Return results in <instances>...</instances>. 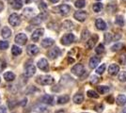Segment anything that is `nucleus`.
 I'll return each instance as SVG.
<instances>
[{
	"instance_id": "f257e3e1",
	"label": "nucleus",
	"mask_w": 126,
	"mask_h": 113,
	"mask_svg": "<svg viewBox=\"0 0 126 113\" xmlns=\"http://www.w3.org/2000/svg\"><path fill=\"white\" fill-rule=\"evenodd\" d=\"M71 7L69 5H60V6H58V7H56V8H54V11L55 12H58L59 14H61L63 16H65V15H68L69 13H70V11H71Z\"/></svg>"
},
{
	"instance_id": "f03ea898",
	"label": "nucleus",
	"mask_w": 126,
	"mask_h": 113,
	"mask_svg": "<svg viewBox=\"0 0 126 113\" xmlns=\"http://www.w3.org/2000/svg\"><path fill=\"white\" fill-rule=\"evenodd\" d=\"M37 82L41 85H43V86L51 85L54 83V78L50 75H41L38 77Z\"/></svg>"
},
{
	"instance_id": "7ed1b4c3",
	"label": "nucleus",
	"mask_w": 126,
	"mask_h": 113,
	"mask_svg": "<svg viewBox=\"0 0 126 113\" xmlns=\"http://www.w3.org/2000/svg\"><path fill=\"white\" fill-rule=\"evenodd\" d=\"M46 17H47V12L42 11L41 14H39V15H37L32 19L30 21V24H32V25H41L42 22L46 19Z\"/></svg>"
},
{
	"instance_id": "20e7f679",
	"label": "nucleus",
	"mask_w": 126,
	"mask_h": 113,
	"mask_svg": "<svg viewBox=\"0 0 126 113\" xmlns=\"http://www.w3.org/2000/svg\"><path fill=\"white\" fill-rule=\"evenodd\" d=\"M9 23L12 27H17L21 24V17L17 13H12L11 16L9 17Z\"/></svg>"
},
{
	"instance_id": "39448f33",
	"label": "nucleus",
	"mask_w": 126,
	"mask_h": 113,
	"mask_svg": "<svg viewBox=\"0 0 126 113\" xmlns=\"http://www.w3.org/2000/svg\"><path fill=\"white\" fill-rule=\"evenodd\" d=\"M74 39H75V37H74V34L68 33V34L64 35L61 38V43H62L63 45H69V44H71L72 43H74Z\"/></svg>"
},
{
	"instance_id": "423d86ee",
	"label": "nucleus",
	"mask_w": 126,
	"mask_h": 113,
	"mask_svg": "<svg viewBox=\"0 0 126 113\" xmlns=\"http://www.w3.org/2000/svg\"><path fill=\"white\" fill-rule=\"evenodd\" d=\"M72 73L74 75H77V76H81L85 73V67L83 64H76L74 65L72 69Z\"/></svg>"
},
{
	"instance_id": "0eeeda50",
	"label": "nucleus",
	"mask_w": 126,
	"mask_h": 113,
	"mask_svg": "<svg viewBox=\"0 0 126 113\" xmlns=\"http://www.w3.org/2000/svg\"><path fill=\"white\" fill-rule=\"evenodd\" d=\"M74 19H76L77 21L84 22V21H86V19H87V17H88V13L85 11H75L74 14Z\"/></svg>"
},
{
	"instance_id": "6e6552de",
	"label": "nucleus",
	"mask_w": 126,
	"mask_h": 113,
	"mask_svg": "<svg viewBox=\"0 0 126 113\" xmlns=\"http://www.w3.org/2000/svg\"><path fill=\"white\" fill-rule=\"evenodd\" d=\"M27 42V36L24 33H19L18 35H16L15 37V43L20 44V45H24L26 44V43Z\"/></svg>"
},
{
	"instance_id": "1a4fd4ad",
	"label": "nucleus",
	"mask_w": 126,
	"mask_h": 113,
	"mask_svg": "<svg viewBox=\"0 0 126 113\" xmlns=\"http://www.w3.org/2000/svg\"><path fill=\"white\" fill-rule=\"evenodd\" d=\"M43 33H44V29L43 28H38V29H36L34 32L32 33V41L33 42H38L40 40V38L43 35Z\"/></svg>"
},
{
	"instance_id": "9d476101",
	"label": "nucleus",
	"mask_w": 126,
	"mask_h": 113,
	"mask_svg": "<svg viewBox=\"0 0 126 113\" xmlns=\"http://www.w3.org/2000/svg\"><path fill=\"white\" fill-rule=\"evenodd\" d=\"M39 51H40V49L35 44H30L26 48V52H27V54L29 55V56H36L39 53Z\"/></svg>"
},
{
	"instance_id": "9b49d317",
	"label": "nucleus",
	"mask_w": 126,
	"mask_h": 113,
	"mask_svg": "<svg viewBox=\"0 0 126 113\" xmlns=\"http://www.w3.org/2000/svg\"><path fill=\"white\" fill-rule=\"evenodd\" d=\"M38 67H39L42 71L47 72V71L49 70V65H48L47 59H40V60L38 61Z\"/></svg>"
},
{
	"instance_id": "f8f14e48",
	"label": "nucleus",
	"mask_w": 126,
	"mask_h": 113,
	"mask_svg": "<svg viewBox=\"0 0 126 113\" xmlns=\"http://www.w3.org/2000/svg\"><path fill=\"white\" fill-rule=\"evenodd\" d=\"M36 73V67L33 64H27L26 66V70H25V74L26 76L30 77Z\"/></svg>"
},
{
	"instance_id": "ddd939ff",
	"label": "nucleus",
	"mask_w": 126,
	"mask_h": 113,
	"mask_svg": "<svg viewBox=\"0 0 126 113\" xmlns=\"http://www.w3.org/2000/svg\"><path fill=\"white\" fill-rule=\"evenodd\" d=\"M61 54V52H60V50L58 47H55V48L51 49L50 51H48V57L50 58V59H57L59 55Z\"/></svg>"
},
{
	"instance_id": "4468645a",
	"label": "nucleus",
	"mask_w": 126,
	"mask_h": 113,
	"mask_svg": "<svg viewBox=\"0 0 126 113\" xmlns=\"http://www.w3.org/2000/svg\"><path fill=\"white\" fill-rule=\"evenodd\" d=\"M120 72V66L116 63L110 64V66L108 67V74L110 75H118V73Z\"/></svg>"
},
{
	"instance_id": "2eb2a0df",
	"label": "nucleus",
	"mask_w": 126,
	"mask_h": 113,
	"mask_svg": "<svg viewBox=\"0 0 126 113\" xmlns=\"http://www.w3.org/2000/svg\"><path fill=\"white\" fill-rule=\"evenodd\" d=\"M100 61H101V59L98 58V57H92V58H90L89 62V68L95 69V68L98 66V64H100Z\"/></svg>"
},
{
	"instance_id": "dca6fc26",
	"label": "nucleus",
	"mask_w": 126,
	"mask_h": 113,
	"mask_svg": "<svg viewBox=\"0 0 126 113\" xmlns=\"http://www.w3.org/2000/svg\"><path fill=\"white\" fill-rule=\"evenodd\" d=\"M95 26L96 27L99 29V30H105L106 29V23H105L103 19H101V18H98V19H96V21H95Z\"/></svg>"
},
{
	"instance_id": "f3484780",
	"label": "nucleus",
	"mask_w": 126,
	"mask_h": 113,
	"mask_svg": "<svg viewBox=\"0 0 126 113\" xmlns=\"http://www.w3.org/2000/svg\"><path fill=\"white\" fill-rule=\"evenodd\" d=\"M9 3L11 6V8H13L14 10H20L23 7V1L22 0H10Z\"/></svg>"
},
{
	"instance_id": "a211bd4d",
	"label": "nucleus",
	"mask_w": 126,
	"mask_h": 113,
	"mask_svg": "<svg viewBox=\"0 0 126 113\" xmlns=\"http://www.w3.org/2000/svg\"><path fill=\"white\" fill-rule=\"evenodd\" d=\"M41 101L43 104H47V105H53L54 102V97L52 95H49V94H45L41 98Z\"/></svg>"
},
{
	"instance_id": "6ab92c4d",
	"label": "nucleus",
	"mask_w": 126,
	"mask_h": 113,
	"mask_svg": "<svg viewBox=\"0 0 126 113\" xmlns=\"http://www.w3.org/2000/svg\"><path fill=\"white\" fill-rule=\"evenodd\" d=\"M116 103L120 107H122V106L126 105V96L123 95V94H120L119 96L117 97V99H116Z\"/></svg>"
},
{
	"instance_id": "aec40b11",
	"label": "nucleus",
	"mask_w": 126,
	"mask_h": 113,
	"mask_svg": "<svg viewBox=\"0 0 126 113\" xmlns=\"http://www.w3.org/2000/svg\"><path fill=\"white\" fill-rule=\"evenodd\" d=\"M54 40L53 39H50V38H46V39H44V40H42V47H44V48H48V47H50V46H52L53 44H54Z\"/></svg>"
},
{
	"instance_id": "412c9836",
	"label": "nucleus",
	"mask_w": 126,
	"mask_h": 113,
	"mask_svg": "<svg viewBox=\"0 0 126 113\" xmlns=\"http://www.w3.org/2000/svg\"><path fill=\"white\" fill-rule=\"evenodd\" d=\"M1 36L4 39H8L11 36V30L8 27H4L1 30Z\"/></svg>"
},
{
	"instance_id": "4be33fe9",
	"label": "nucleus",
	"mask_w": 126,
	"mask_h": 113,
	"mask_svg": "<svg viewBox=\"0 0 126 113\" xmlns=\"http://www.w3.org/2000/svg\"><path fill=\"white\" fill-rule=\"evenodd\" d=\"M96 40H97V36L90 38L89 41H88V42L86 43V47H87L88 49H92V48H93V46L95 45Z\"/></svg>"
},
{
	"instance_id": "5701e85b",
	"label": "nucleus",
	"mask_w": 126,
	"mask_h": 113,
	"mask_svg": "<svg viewBox=\"0 0 126 113\" xmlns=\"http://www.w3.org/2000/svg\"><path fill=\"white\" fill-rule=\"evenodd\" d=\"M23 15L26 16V18H31L34 15V10L31 8H26L23 11Z\"/></svg>"
},
{
	"instance_id": "b1692460",
	"label": "nucleus",
	"mask_w": 126,
	"mask_h": 113,
	"mask_svg": "<svg viewBox=\"0 0 126 113\" xmlns=\"http://www.w3.org/2000/svg\"><path fill=\"white\" fill-rule=\"evenodd\" d=\"M73 100L75 104H82L84 102V95L81 93H76L73 98Z\"/></svg>"
},
{
	"instance_id": "393cba45",
	"label": "nucleus",
	"mask_w": 126,
	"mask_h": 113,
	"mask_svg": "<svg viewBox=\"0 0 126 113\" xmlns=\"http://www.w3.org/2000/svg\"><path fill=\"white\" fill-rule=\"evenodd\" d=\"M4 78L6 81H13L15 79V75L12 72H7L4 74Z\"/></svg>"
},
{
	"instance_id": "a878e982",
	"label": "nucleus",
	"mask_w": 126,
	"mask_h": 113,
	"mask_svg": "<svg viewBox=\"0 0 126 113\" xmlns=\"http://www.w3.org/2000/svg\"><path fill=\"white\" fill-rule=\"evenodd\" d=\"M109 87L107 86H98L97 87V91L99 93L101 94H105V93H107V92H109Z\"/></svg>"
},
{
	"instance_id": "bb28decb",
	"label": "nucleus",
	"mask_w": 126,
	"mask_h": 113,
	"mask_svg": "<svg viewBox=\"0 0 126 113\" xmlns=\"http://www.w3.org/2000/svg\"><path fill=\"white\" fill-rule=\"evenodd\" d=\"M69 100H70V97H69V95H62V96L58 97V103L59 104V105H63V104L68 103Z\"/></svg>"
},
{
	"instance_id": "cd10ccee",
	"label": "nucleus",
	"mask_w": 126,
	"mask_h": 113,
	"mask_svg": "<svg viewBox=\"0 0 126 113\" xmlns=\"http://www.w3.org/2000/svg\"><path fill=\"white\" fill-rule=\"evenodd\" d=\"M115 23H116V25H118L119 27H123V26H124V19H123V16L118 15L115 19Z\"/></svg>"
},
{
	"instance_id": "c85d7f7f",
	"label": "nucleus",
	"mask_w": 126,
	"mask_h": 113,
	"mask_svg": "<svg viewBox=\"0 0 126 113\" xmlns=\"http://www.w3.org/2000/svg\"><path fill=\"white\" fill-rule=\"evenodd\" d=\"M62 27H63V28L66 29V30H71V29L74 28V24L71 21H65L62 24Z\"/></svg>"
},
{
	"instance_id": "c756f323",
	"label": "nucleus",
	"mask_w": 126,
	"mask_h": 113,
	"mask_svg": "<svg viewBox=\"0 0 126 113\" xmlns=\"http://www.w3.org/2000/svg\"><path fill=\"white\" fill-rule=\"evenodd\" d=\"M11 53L13 56H18L22 53V49L20 47H18L17 45H13L12 48H11Z\"/></svg>"
},
{
	"instance_id": "7c9ffc66",
	"label": "nucleus",
	"mask_w": 126,
	"mask_h": 113,
	"mask_svg": "<svg viewBox=\"0 0 126 113\" xmlns=\"http://www.w3.org/2000/svg\"><path fill=\"white\" fill-rule=\"evenodd\" d=\"M122 47H123V43H117L111 47V50H112L113 52H117V51H120L121 49H122Z\"/></svg>"
},
{
	"instance_id": "2f4dec72",
	"label": "nucleus",
	"mask_w": 126,
	"mask_h": 113,
	"mask_svg": "<svg viewBox=\"0 0 126 113\" xmlns=\"http://www.w3.org/2000/svg\"><path fill=\"white\" fill-rule=\"evenodd\" d=\"M74 6L77 8V9H83L85 6H86V1L85 0H76Z\"/></svg>"
},
{
	"instance_id": "473e14b6",
	"label": "nucleus",
	"mask_w": 126,
	"mask_h": 113,
	"mask_svg": "<svg viewBox=\"0 0 126 113\" xmlns=\"http://www.w3.org/2000/svg\"><path fill=\"white\" fill-rule=\"evenodd\" d=\"M92 9H93V11H94V12L98 13V12H100V11H102V9H103V4H102V3H96V4L93 5Z\"/></svg>"
},
{
	"instance_id": "72a5a7b5",
	"label": "nucleus",
	"mask_w": 126,
	"mask_h": 113,
	"mask_svg": "<svg viewBox=\"0 0 126 113\" xmlns=\"http://www.w3.org/2000/svg\"><path fill=\"white\" fill-rule=\"evenodd\" d=\"M104 51H105V45L104 44H99L96 48H95V52H96V54L100 55V54H103L104 53Z\"/></svg>"
},
{
	"instance_id": "f704fd0d",
	"label": "nucleus",
	"mask_w": 126,
	"mask_h": 113,
	"mask_svg": "<svg viewBox=\"0 0 126 113\" xmlns=\"http://www.w3.org/2000/svg\"><path fill=\"white\" fill-rule=\"evenodd\" d=\"M36 111H37L38 113H47L48 112V109L45 107H43V106H38V107H36Z\"/></svg>"
},
{
	"instance_id": "c9c22d12",
	"label": "nucleus",
	"mask_w": 126,
	"mask_h": 113,
	"mask_svg": "<svg viewBox=\"0 0 126 113\" xmlns=\"http://www.w3.org/2000/svg\"><path fill=\"white\" fill-rule=\"evenodd\" d=\"M87 94H88V96L90 97V98H96V99L99 98V94H97V92H95V91H92V90L88 91Z\"/></svg>"
},
{
	"instance_id": "e433bc0d",
	"label": "nucleus",
	"mask_w": 126,
	"mask_h": 113,
	"mask_svg": "<svg viewBox=\"0 0 126 113\" xmlns=\"http://www.w3.org/2000/svg\"><path fill=\"white\" fill-rule=\"evenodd\" d=\"M118 79L121 81V82H126V72H121L119 74Z\"/></svg>"
},
{
	"instance_id": "4c0bfd02",
	"label": "nucleus",
	"mask_w": 126,
	"mask_h": 113,
	"mask_svg": "<svg viewBox=\"0 0 126 113\" xmlns=\"http://www.w3.org/2000/svg\"><path fill=\"white\" fill-rule=\"evenodd\" d=\"M105 68H106V66H105V64H103L101 65L100 67H98L97 68V70H96V73L98 74V75H103L104 74V72L105 71Z\"/></svg>"
},
{
	"instance_id": "58836bf2",
	"label": "nucleus",
	"mask_w": 126,
	"mask_h": 113,
	"mask_svg": "<svg viewBox=\"0 0 126 113\" xmlns=\"http://www.w3.org/2000/svg\"><path fill=\"white\" fill-rule=\"evenodd\" d=\"M113 40V36L111 33H105V43H109Z\"/></svg>"
},
{
	"instance_id": "ea45409f",
	"label": "nucleus",
	"mask_w": 126,
	"mask_h": 113,
	"mask_svg": "<svg viewBox=\"0 0 126 113\" xmlns=\"http://www.w3.org/2000/svg\"><path fill=\"white\" fill-rule=\"evenodd\" d=\"M9 47V43L6 41H2L0 42V50H6Z\"/></svg>"
},
{
	"instance_id": "a19ab883",
	"label": "nucleus",
	"mask_w": 126,
	"mask_h": 113,
	"mask_svg": "<svg viewBox=\"0 0 126 113\" xmlns=\"http://www.w3.org/2000/svg\"><path fill=\"white\" fill-rule=\"evenodd\" d=\"M104 106L103 105H97V106H95V108H94V109L97 111V112H102L103 110H104Z\"/></svg>"
},
{
	"instance_id": "79ce46f5",
	"label": "nucleus",
	"mask_w": 126,
	"mask_h": 113,
	"mask_svg": "<svg viewBox=\"0 0 126 113\" xmlns=\"http://www.w3.org/2000/svg\"><path fill=\"white\" fill-rule=\"evenodd\" d=\"M98 81H99V78H98L96 75H92V76H91V78H90V83L96 84V83H98Z\"/></svg>"
},
{
	"instance_id": "37998d69",
	"label": "nucleus",
	"mask_w": 126,
	"mask_h": 113,
	"mask_svg": "<svg viewBox=\"0 0 126 113\" xmlns=\"http://www.w3.org/2000/svg\"><path fill=\"white\" fill-rule=\"evenodd\" d=\"M39 8H40V10L42 11H45V10H46V8H47V5L44 3V2H42L40 5H39Z\"/></svg>"
},
{
	"instance_id": "c03bdc74",
	"label": "nucleus",
	"mask_w": 126,
	"mask_h": 113,
	"mask_svg": "<svg viewBox=\"0 0 126 113\" xmlns=\"http://www.w3.org/2000/svg\"><path fill=\"white\" fill-rule=\"evenodd\" d=\"M6 62L4 60H2V59H0V72H2V71L4 70L6 68Z\"/></svg>"
},
{
	"instance_id": "a18cd8bd",
	"label": "nucleus",
	"mask_w": 126,
	"mask_h": 113,
	"mask_svg": "<svg viewBox=\"0 0 126 113\" xmlns=\"http://www.w3.org/2000/svg\"><path fill=\"white\" fill-rule=\"evenodd\" d=\"M89 32L88 30H84L83 33H82V40H86L87 38L89 37Z\"/></svg>"
},
{
	"instance_id": "49530a36",
	"label": "nucleus",
	"mask_w": 126,
	"mask_h": 113,
	"mask_svg": "<svg viewBox=\"0 0 126 113\" xmlns=\"http://www.w3.org/2000/svg\"><path fill=\"white\" fill-rule=\"evenodd\" d=\"M106 101L108 103H110V104H112L113 101H114V98H113V96H108L106 98Z\"/></svg>"
},
{
	"instance_id": "de8ad7c7",
	"label": "nucleus",
	"mask_w": 126,
	"mask_h": 113,
	"mask_svg": "<svg viewBox=\"0 0 126 113\" xmlns=\"http://www.w3.org/2000/svg\"><path fill=\"white\" fill-rule=\"evenodd\" d=\"M0 113H7V109L5 107H0Z\"/></svg>"
},
{
	"instance_id": "09e8293b",
	"label": "nucleus",
	"mask_w": 126,
	"mask_h": 113,
	"mask_svg": "<svg viewBox=\"0 0 126 113\" xmlns=\"http://www.w3.org/2000/svg\"><path fill=\"white\" fill-rule=\"evenodd\" d=\"M3 9H4V4H3V3L0 1V12L3 11Z\"/></svg>"
},
{
	"instance_id": "8fccbe9b",
	"label": "nucleus",
	"mask_w": 126,
	"mask_h": 113,
	"mask_svg": "<svg viewBox=\"0 0 126 113\" xmlns=\"http://www.w3.org/2000/svg\"><path fill=\"white\" fill-rule=\"evenodd\" d=\"M69 62H70V63H72V62H74V59H72V58H69Z\"/></svg>"
},
{
	"instance_id": "3c124183",
	"label": "nucleus",
	"mask_w": 126,
	"mask_h": 113,
	"mask_svg": "<svg viewBox=\"0 0 126 113\" xmlns=\"http://www.w3.org/2000/svg\"><path fill=\"white\" fill-rule=\"evenodd\" d=\"M57 113H66V112H65V110H63V109H60V110L57 111Z\"/></svg>"
},
{
	"instance_id": "603ef678",
	"label": "nucleus",
	"mask_w": 126,
	"mask_h": 113,
	"mask_svg": "<svg viewBox=\"0 0 126 113\" xmlns=\"http://www.w3.org/2000/svg\"><path fill=\"white\" fill-rule=\"evenodd\" d=\"M58 1H59V0H51V2H52V3H58Z\"/></svg>"
},
{
	"instance_id": "864d4df0",
	"label": "nucleus",
	"mask_w": 126,
	"mask_h": 113,
	"mask_svg": "<svg viewBox=\"0 0 126 113\" xmlns=\"http://www.w3.org/2000/svg\"><path fill=\"white\" fill-rule=\"evenodd\" d=\"M30 1H31V0H26V3H29Z\"/></svg>"
},
{
	"instance_id": "5fc2aeb1",
	"label": "nucleus",
	"mask_w": 126,
	"mask_h": 113,
	"mask_svg": "<svg viewBox=\"0 0 126 113\" xmlns=\"http://www.w3.org/2000/svg\"><path fill=\"white\" fill-rule=\"evenodd\" d=\"M121 113H126V110H123V111H122Z\"/></svg>"
},
{
	"instance_id": "6e6d98bb",
	"label": "nucleus",
	"mask_w": 126,
	"mask_h": 113,
	"mask_svg": "<svg viewBox=\"0 0 126 113\" xmlns=\"http://www.w3.org/2000/svg\"><path fill=\"white\" fill-rule=\"evenodd\" d=\"M84 113H86V112H84Z\"/></svg>"
},
{
	"instance_id": "4d7b16f0",
	"label": "nucleus",
	"mask_w": 126,
	"mask_h": 113,
	"mask_svg": "<svg viewBox=\"0 0 126 113\" xmlns=\"http://www.w3.org/2000/svg\"><path fill=\"white\" fill-rule=\"evenodd\" d=\"M0 81H1V80H0Z\"/></svg>"
}]
</instances>
